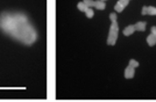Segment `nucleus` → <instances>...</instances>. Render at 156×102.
I'll use <instances>...</instances> for the list:
<instances>
[{"label": "nucleus", "mask_w": 156, "mask_h": 102, "mask_svg": "<svg viewBox=\"0 0 156 102\" xmlns=\"http://www.w3.org/2000/svg\"><path fill=\"white\" fill-rule=\"evenodd\" d=\"M147 43L149 46H154L156 44V27H151V32L150 35L147 37Z\"/></svg>", "instance_id": "20e7f679"}, {"label": "nucleus", "mask_w": 156, "mask_h": 102, "mask_svg": "<svg viewBox=\"0 0 156 102\" xmlns=\"http://www.w3.org/2000/svg\"><path fill=\"white\" fill-rule=\"evenodd\" d=\"M134 32H135V25H128L124 29V35L125 36H129Z\"/></svg>", "instance_id": "6e6552de"}, {"label": "nucleus", "mask_w": 156, "mask_h": 102, "mask_svg": "<svg viewBox=\"0 0 156 102\" xmlns=\"http://www.w3.org/2000/svg\"><path fill=\"white\" fill-rule=\"evenodd\" d=\"M110 19H111V21H112V22H113V21H117V14H115V13H111Z\"/></svg>", "instance_id": "ddd939ff"}, {"label": "nucleus", "mask_w": 156, "mask_h": 102, "mask_svg": "<svg viewBox=\"0 0 156 102\" xmlns=\"http://www.w3.org/2000/svg\"><path fill=\"white\" fill-rule=\"evenodd\" d=\"M118 35H119V25L118 21H113L110 27V32H108V38H107V44L114 45L117 43Z\"/></svg>", "instance_id": "f03ea898"}, {"label": "nucleus", "mask_w": 156, "mask_h": 102, "mask_svg": "<svg viewBox=\"0 0 156 102\" xmlns=\"http://www.w3.org/2000/svg\"><path fill=\"white\" fill-rule=\"evenodd\" d=\"M83 2L87 7H94V8H97L99 11H104L105 8H106V4H105V1H103V0H97V1H93V0H83Z\"/></svg>", "instance_id": "7ed1b4c3"}, {"label": "nucleus", "mask_w": 156, "mask_h": 102, "mask_svg": "<svg viewBox=\"0 0 156 102\" xmlns=\"http://www.w3.org/2000/svg\"><path fill=\"white\" fill-rule=\"evenodd\" d=\"M129 65H132L133 67H137V66H139V62H137V60H135V59H130Z\"/></svg>", "instance_id": "f8f14e48"}, {"label": "nucleus", "mask_w": 156, "mask_h": 102, "mask_svg": "<svg viewBox=\"0 0 156 102\" xmlns=\"http://www.w3.org/2000/svg\"><path fill=\"white\" fill-rule=\"evenodd\" d=\"M142 15H156V7L154 6H143L141 11Z\"/></svg>", "instance_id": "423d86ee"}, {"label": "nucleus", "mask_w": 156, "mask_h": 102, "mask_svg": "<svg viewBox=\"0 0 156 102\" xmlns=\"http://www.w3.org/2000/svg\"><path fill=\"white\" fill-rule=\"evenodd\" d=\"M134 74H135V67H133L132 65L128 64V66L125 70V78L126 79H132L134 76Z\"/></svg>", "instance_id": "0eeeda50"}, {"label": "nucleus", "mask_w": 156, "mask_h": 102, "mask_svg": "<svg viewBox=\"0 0 156 102\" xmlns=\"http://www.w3.org/2000/svg\"><path fill=\"white\" fill-rule=\"evenodd\" d=\"M85 14H86V16H87L89 19H91V18H93V15H94V11L92 9L91 7H89V8L86 9V12H85Z\"/></svg>", "instance_id": "9b49d317"}, {"label": "nucleus", "mask_w": 156, "mask_h": 102, "mask_svg": "<svg viewBox=\"0 0 156 102\" xmlns=\"http://www.w3.org/2000/svg\"><path fill=\"white\" fill-rule=\"evenodd\" d=\"M103 1H106V0H103Z\"/></svg>", "instance_id": "4468645a"}, {"label": "nucleus", "mask_w": 156, "mask_h": 102, "mask_svg": "<svg viewBox=\"0 0 156 102\" xmlns=\"http://www.w3.org/2000/svg\"><path fill=\"white\" fill-rule=\"evenodd\" d=\"M135 30L137 32H144L146 30V22L144 21H140L135 25Z\"/></svg>", "instance_id": "1a4fd4ad"}, {"label": "nucleus", "mask_w": 156, "mask_h": 102, "mask_svg": "<svg viewBox=\"0 0 156 102\" xmlns=\"http://www.w3.org/2000/svg\"><path fill=\"white\" fill-rule=\"evenodd\" d=\"M77 8L79 9V11H80V12H84L85 13V12H86V9H87L89 7L86 6V5H85L83 1H80V2H78V4H77Z\"/></svg>", "instance_id": "9d476101"}, {"label": "nucleus", "mask_w": 156, "mask_h": 102, "mask_svg": "<svg viewBox=\"0 0 156 102\" xmlns=\"http://www.w3.org/2000/svg\"><path fill=\"white\" fill-rule=\"evenodd\" d=\"M0 30L26 45H32L37 38L35 28L26 14L21 12L6 11L0 13Z\"/></svg>", "instance_id": "f257e3e1"}, {"label": "nucleus", "mask_w": 156, "mask_h": 102, "mask_svg": "<svg viewBox=\"0 0 156 102\" xmlns=\"http://www.w3.org/2000/svg\"><path fill=\"white\" fill-rule=\"evenodd\" d=\"M130 0H119L117 4H115V6H114V9H115V12L117 13H121L124 11L126 6L129 4Z\"/></svg>", "instance_id": "39448f33"}]
</instances>
